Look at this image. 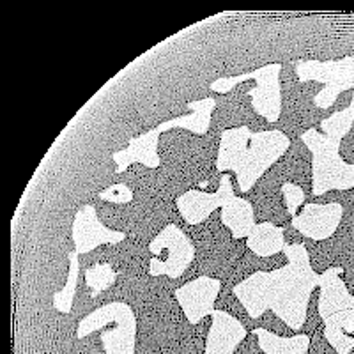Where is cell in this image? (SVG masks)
Instances as JSON below:
<instances>
[{
    "label": "cell",
    "instance_id": "cell-1",
    "mask_svg": "<svg viewBox=\"0 0 354 354\" xmlns=\"http://www.w3.org/2000/svg\"><path fill=\"white\" fill-rule=\"evenodd\" d=\"M283 254L286 266L273 271H255L241 283H236L232 292L252 319L262 317L271 310L287 328L299 331L306 322L310 298L321 286V274L312 268L303 243L286 245Z\"/></svg>",
    "mask_w": 354,
    "mask_h": 354
},
{
    "label": "cell",
    "instance_id": "cell-2",
    "mask_svg": "<svg viewBox=\"0 0 354 354\" xmlns=\"http://www.w3.org/2000/svg\"><path fill=\"white\" fill-rule=\"evenodd\" d=\"M289 147V137L280 129L257 133L246 126L225 129L220 138L216 170L221 174L232 170L239 189L246 194Z\"/></svg>",
    "mask_w": 354,
    "mask_h": 354
},
{
    "label": "cell",
    "instance_id": "cell-3",
    "mask_svg": "<svg viewBox=\"0 0 354 354\" xmlns=\"http://www.w3.org/2000/svg\"><path fill=\"white\" fill-rule=\"evenodd\" d=\"M354 115L349 106L324 119L319 128L306 129L301 142L312 153V194L315 197L328 192H346L354 188V163H347L340 156V144L349 135Z\"/></svg>",
    "mask_w": 354,
    "mask_h": 354
},
{
    "label": "cell",
    "instance_id": "cell-4",
    "mask_svg": "<svg viewBox=\"0 0 354 354\" xmlns=\"http://www.w3.org/2000/svg\"><path fill=\"white\" fill-rule=\"evenodd\" d=\"M319 315L324 322V337L338 354L354 349V296L342 280L340 268H330L321 274Z\"/></svg>",
    "mask_w": 354,
    "mask_h": 354
},
{
    "label": "cell",
    "instance_id": "cell-5",
    "mask_svg": "<svg viewBox=\"0 0 354 354\" xmlns=\"http://www.w3.org/2000/svg\"><path fill=\"white\" fill-rule=\"evenodd\" d=\"M280 71H282V64H268L264 68H259L255 71L245 73L239 77L230 78H218L209 88L213 93L225 94L230 93L239 82L255 80V87L250 88L248 96L252 97V106H254L255 113L264 117L266 121L277 122L282 113V85H280Z\"/></svg>",
    "mask_w": 354,
    "mask_h": 354
},
{
    "label": "cell",
    "instance_id": "cell-6",
    "mask_svg": "<svg viewBox=\"0 0 354 354\" xmlns=\"http://www.w3.org/2000/svg\"><path fill=\"white\" fill-rule=\"evenodd\" d=\"M299 82H319L324 87L315 94L317 109L326 110L335 105L337 97L354 87V57H344L342 61H303L296 64Z\"/></svg>",
    "mask_w": 354,
    "mask_h": 354
},
{
    "label": "cell",
    "instance_id": "cell-7",
    "mask_svg": "<svg viewBox=\"0 0 354 354\" xmlns=\"http://www.w3.org/2000/svg\"><path fill=\"white\" fill-rule=\"evenodd\" d=\"M149 250L153 254L149 273L153 277H183L195 259V245L189 236L172 223L160 230V234L149 243Z\"/></svg>",
    "mask_w": 354,
    "mask_h": 354
},
{
    "label": "cell",
    "instance_id": "cell-8",
    "mask_svg": "<svg viewBox=\"0 0 354 354\" xmlns=\"http://www.w3.org/2000/svg\"><path fill=\"white\" fill-rule=\"evenodd\" d=\"M75 252L85 255L101 245H117L126 239V232L113 230L100 220L96 207L93 204L84 205L75 216L71 229Z\"/></svg>",
    "mask_w": 354,
    "mask_h": 354
},
{
    "label": "cell",
    "instance_id": "cell-9",
    "mask_svg": "<svg viewBox=\"0 0 354 354\" xmlns=\"http://www.w3.org/2000/svg\"><path fill=\"white\" fill-rule=\"evenodd\" d=\"M221 290V282L213 277H198L192 282L185 283L176 289L177 303L181 306L183 314L192 326H197L204 317L214 312L218 294Z\"/></svg>",
    "mask_w": 354,
    "mask_h": 354
},
{
    "label": "cell",
    "instance_id": "cell-10",
    "mask_svg": "<svg viewBox=\"0 0 354 354\" xmlns=\"http://www.w3.org/2000/svg\"><path fill=\"white\" fill-rule=\"evenodd\" d=\"M234 197L232 179L229 174H221L216 194H205L201 189H189L177 198V209L188 225H198L211 216V213L223 207Z\"/></svg>",
    "mask_w": 354,
    "mask_h": 354
},
{
    "label": "cell",
    "instance_id": "cell-11",
    "mask_svg": "<svg viewBox=\"0 0 354 354\" xmlns=\"http://www.w3.org/2000/svg\"><path fill=\"white\" fill-rule=\"evenodd\" d=\"M344 216V207L338 202L306 204L303 211L292 216V227L312 241H326L337 232Z\"/></svg>",
    "mask_w": 354,
    "mask_h": 354
},
{
    "label": "cell",
    "instance_id": "cell-12",
    "mask_svg": "<svg viewBox=\"0 0 354 354\" xmlns=\"http://www.w3.org/2000/svg\"><path fill=\"white\" fill-rule=\"evenodd\" d=\"M113 328L101 333L105 354H135L137 344V317L128 303H106Z\"/></svg>",
    "mask_w": 354,
    "mask_h": 354
},
{
    "label": "cell",
    "instance_id": "cell-13",
    "mask_svg": "<svg viewBox=\"0 0 354 354\" xmlns=\"http://www.w3.org/2000/svg\"><path fill=\"white\" fill-rule=\"evenodd\" d=\"M211 315L213 322L205 340L204 354H234L248 335L245 324L223 310H214Z\"/></svg>",
    "mask_w": 354,
    "mask_h": 354
},
{
    "label": "cell",
    "instance_id": "cell-14",
    "mask_svg": "<svg viewBox=\"0 0 354 354\" xmlns=\"http://www.w3.org/2000/svg\"><path fill=\"white\" fill-rule=\"evenodd\" d=\"M161 133H165V128L160 124L140 137L131 138L126 149L113 153L112 158L117 163V174L124 172L133 163H142L147 169H158L161 165V160L158 156V142H160Z\"/></svg>",
    "mask_w": 354,
    "mask_h": 354
},
{
    "label": "cell",
    "instance_id": "cell-15",
    "mask_svg": "<svg viewBox=\"0 0 354 354\" xmlns=\"http://www.w3.org/2000/svg\"><path fill=\"white\" fill-rule=\"evenodd\" d=\"M221 221L232 232L234 239L248 238L255 227V211L252 202L234 195L223 207H221Z\"/></svg>",
    "mask_w": 354,
    "mask_h": 354
},
{
    "label": "cell",
    "instance_id": "cell-16",
    "mask_svg": "<svg viewBox=\"0 0 354 354\" xmlns=\"http://www.w3.org/2000/svg\"><path fill=\"white\" fill-rule=\"evenodd\" d=\"M214 106H216V100H213V97L189 101L188 103L189 113H186V115H181V117H176V119H170V121L161 122V126L165 128V131H169V129H174V128H183L195 133V135H205V133L209 131L211 117H213Z\"/></svg>",
    "mask_w": 354,
    "mask_h": 354
},
{
    "label": "cell",
    "instance_id": "cell-17",
    "mask_svg": "<svg viewBox=\"0 0 354 354\" xmlns=\"http://www.w3.org/2000/svg\"><path fill=\"white\" fill-rule=\"evenodd\" d=\"M246 239H248L246 241L248 248L259 257H271V255L280 254L287 245L282 227H277L271 221L257 223Z\"/></svg>",
    "mask_w": 354,
    "mask_h": 354
},
{
    "label": "cell",
    "instance_id": "cell-18",
    "mask_svg": "<svg viewBox=\"0 0 354 354\" xmlns=\"http://www.w3.org/2000/svg\"><path fill=\"white\" fill-rule=\"evenodd\" d=\"M254 335L257 344L266 354H306L310 349L308 335H294V337H280L266 328H255Z\"/></svg>",
    "mask_w": 354,
    "mask_h": 354
},
{
    "label": "cell",
    "instance_id": "cell-19",
    "mask_svg": "<svg viewBox=\"0 0 354 354\" xmlns=\"http://www.w3.org/2000/svg\"><path fill=\"white\" fill-rule=\"evenodd\" d=\"M69 271H68V283L62 290L55 292L53 296V308L61 314H69L75 301V294H77L78 286V273H80V261H78L77 252L69 254Z\"/></svg>",
    "mask_w": 354,
    "mask_h": 354
},
{
    "label": "cell",
    "instance_id": "cell-20",
    "mask_svg": "<svg viewBox=\"0 0 354 354\" xmlns=\"http://www.w3.org/2000/svg\"><path fill=\"white\" fill-rule=\"evenodd\" d=\"M85 282L93 289V298H96L97 294L109 289L113 282H115V273L110 266L106 264H96L85 273Z\"/></svg>",
    "mask_w": 354,
    "mask_h": 354
},
{
    "label": "cell",
    "instance_id": "cell-21",
    "mask_svg": "<svg viewBox=\"0 0 354 354\" xmlns=\"http://www.w3.org/2000/svg\"><path fill=\"white\" fill-rule=\"evenodd\" d=\"M282 194L283 198H286L287 213H289L290 216H296L299 205L305 204V192H303V188L299 185L286 183V185H282Z\"/></svg>",
    "mask_w": 354,
    "mask_h": 354
},
{
    "label": "cell",
    "instance_id": "cell-22",
    "mask_svg": "<svg viewBox=\"0 0 354 354\" xmlns=\"http://www.w3.org/2000/svg\"><path fill=\"white\" fill-rule=\"evenodd\" d=\"M97 198L105 202H113V204H128L133 201V192L126 185H112L100 192Z\"/></svg>",
    "mask_w": 354,
    "mask_h": 354
},
{
    "label": "cell",
    "instance_id": "cell-23",
    "mask_svg": "<svg viewBox=\"0 0 354 354\" xmlns=\"http://www.w3.org/2000/svg\"><path fill=\"white\" fill-rule=\"evenodd\" d=\"M349 110H351V113H353V115H354V94H353V96H351V103H349Z\"/></svg>",
    "mask_w": 354,
    "mask_h": 354
}]
</instances>
